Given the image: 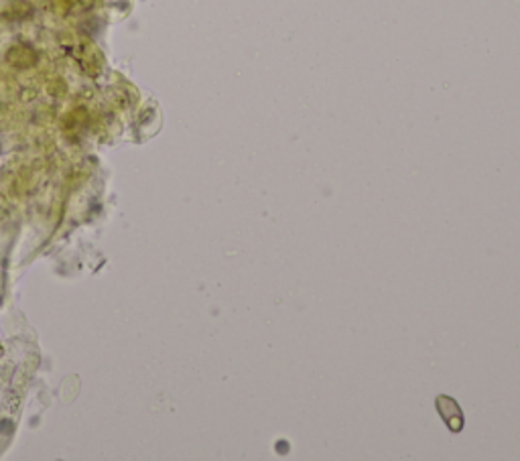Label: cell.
Instances as JSON below:
<instances>
[{
    "instance_id": "cell-1",
    "label": "cell",
    "mask_w": 520,
    "mask_h": 461,
    "mask_svg": "<svg viewBox=\"0 0 520 461\" xmlns=\"http://www.w3.org/2000/svg\"><path fill=\"white\" fill-rule=\"evenodd\" d=\"M6 61L14 67H31L37 64V53L33 51L31 47L25 45H16L13 47L9 55H6Z\"/></svg>"
}]
</instances>
